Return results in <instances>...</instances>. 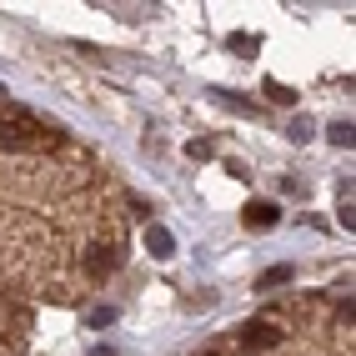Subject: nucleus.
<instances>
[{"label":"nucleus","instance_id":"1","mask_svg":"<svg viewBox=\"0 0 356 356\" xmlns=\"http://www.w3.org/2000/svg\"><path fill=\"white\" fill-rule=\"evenodd\" d=\"M241 221H246L251 231H271V226L281 221V206H276V201H246Z\"/></svg>","mask_w":356,"mask_h":356},{"label":"nucleus","instance_id":"2","mask_svg":"<svg viewBox=\"0 0 356 356\" xmlns=\"http://www.w3.org/2000/svg\"><path fill=\"white\" fill-rule=\"evenodd\" d=\"M281 341V331L271 326V321H246L241 326V346L246 351H266V346H276Z\"/></svg>","mask_w":356,"mask_h":356},{"label":"nucleus","instance_id":"3","mask_svg":"<svg viewBox=\"0 0 356 356\" xmlns=\"http://www.w3.org/2000/svg\"><path fill=\"white\" fill-rule=\"evenodd\" d=\"M0 146H6V151H26V146H35V136L20 121H0Z\"/></svg>","mask_w":356,"mask_h":356},{"label":"nucleus","instance_id":"4","mask_svg":"<svg viewBox=\"0 0 356 356\" xmlns=\"http://www.w3.org/2000/svg\"><path fill=\"white\" fill-rule=\"evenodd\" d=\"M86 271L96 276V281H101V276H111V271H115V251H111V246H90V256H86Z\"/></svg>","mask_w":356,"mask_h":356},{"label":"nucleus","instance_id":"5","mask_svg":"<svg viewBox=\"0 0 356 356\" xmlns=\"http://www.w3.org/2000/svg\"><path fill=\"white\" fill-rule=\"evenodd\" d=\"M146 246H151V256H171V251H176V236L151 221V226H146Z\"/></svg>","mask_w":356,"mask_h":356},{"label":"nucleus","instance_id":"6","mask_svg":"<svg viewBox=\"0 0 356 356\" xmlns=\"http://www.w3.org/2000/svg\"><path fill=\"white\" fill-rule=\"evenodd\" d=\"M261 90H266V96H271L276 106H296V90H291V86H281V81H266Z\"/></svg>","mask_w":356,"mask_h":356},{"label":"nucleus","instance_id":"7","mask_svg":"<svg viewBox=\"0 0 356 356\" xmlns=\"http://www.w3.org/2000/svg\"><path fill=\"white\" fill-rule=\"evenodd\" d=\"M351 140H356V126H351V121H337V126H331V146L351 151Z\"/></svg>","mask_w":356,"mask_h":356},{"label":"nucleus","instance_id":"8","mask_svg":"<svg viewBox=\"0 0 356 356\" xmlns=\"http://www.w3.org/2000/svg\"><path fill=\"white\" fill-rule=\"evenodd\" d=\"M286 281H291V266H271V271H261V281H256V286L266 291V286H286Z\"/></svg>","mask_w":356,"mask_h":356},{"label":"nucleus","instance_id":"9","mask_svg":"<svg viewBox=\"0 0 356 356\" xmlns=\"http://www.w3.org/2000/svg\"><path fill=\"white\" fill-rule=\"evenodd\" d=\"M256 45H261V40H256L251 31H236V35H231V51H236V56H256Z\"/></svg>","mask_w":356,"mask_h":356},{"label":"nucleus","instance_id":"10","mask_svg":"<svg viewBox=\"0 0 356 356\" xmlns=\"http://www.w3.org/2000/svg\"><path fill=\"white\" fill-rule=\"evenodd\" d=\"M90 326H115V306H96V312H90Z\"/></svg>","mask_w":356,"mask_h":356},{"label":"nucleus","instance_id":"11","mask_svg":"<svg viewBox=\"0 0 356 356\" xmlns=\"http://www.w3.org/2000/svg\"><path fill=\"white\" fill-rule=\"evenodd\" d=\"M312 131H316V126L306 121V115H301V121H291V140H312Z\"/></svg>","mask_w":356,"mask_h":356}]
</instances>
